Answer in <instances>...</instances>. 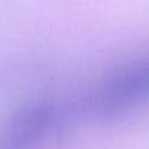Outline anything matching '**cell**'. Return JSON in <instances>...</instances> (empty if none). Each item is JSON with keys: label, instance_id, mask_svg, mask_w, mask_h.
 Masks as SVG:
<instances>
[{"label": "cell", "instance_id": "6da1fadb", "mask_svg": "<svg viewBox=\"0 0 149 149\" xmlns=\"http://www.w3.org/2000/svg\"><path fill=\"white\" fill-rule=\"evenodd\" d=\"M149 102V56L129 60L110 70L89 91L86 113L102 121L121 118Z\"/></svg>", "mask_w": 149, "mask_h": 149}, {"label": "cell", "instance_id": "7a4b0ae2", "mask_svg": "<svg viewBox=\"0 0 149 149\" xmlns=\"http://www.w3.org/2000/svg\"><path fill=\"white\" fill-rule=\"evenodd\" d=\"M63 118V107L53 100L31 101L0 123V149H35Z\"/></svg>", "mask_w": 149, "mask_h": 149}]
</instances>
